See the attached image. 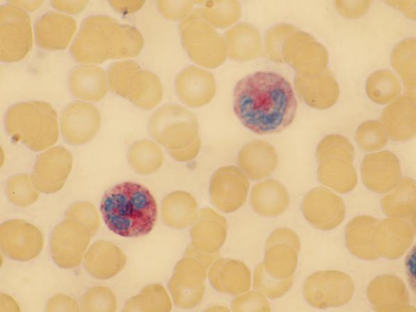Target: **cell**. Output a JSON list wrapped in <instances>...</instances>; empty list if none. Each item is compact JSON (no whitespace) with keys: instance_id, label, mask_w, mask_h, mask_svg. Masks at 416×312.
<instances>
[{"instance_id":"6da1fadb","label":"cell","mask_w":416,"mask_h":312,"mask_svg":"<svg viewBox=\"0 0 416 312\" xmlns=\"http://www.w3.org/2000/svg\"><path fill=\"white\" fill-rule=\"evenodd\" d=\"M235 114L259 135L277 133L294 120L297 102L289 81L281 74L259 71L239 80L234 89Z\"/></svg>"},{"instance_id":"7a4b0ae2","label":"cell","mask_w":416,"mask_h":312,"mask_svg":"<svg viewBox=\"0 0 416 312\" xmlns=\"http://www.w3.org/2000/svg\"><path fill=\"white\" fill-rule=\"evenodd\" d=\"M141 46L137 31L107 15H92L82 22L71 46L73 59L85 64L134 56Z\"/></svg>"},{"instance_id":"3957f363","label":"cell","mask_w":416,"mask_h":312,"mask_svg":"<svg viewBox=\"0 0 416 312\" xmlns=\"http://www.w3.org/2000/svg\"><path fill=\"white\" fill-rule=\"evenodd\" d=\"M101 212L107 228L128 238L150 233L157 216L156 201L144 186L124 182L107 189L101 202Z\"/></svg>"},{"instance_id":"277c9868","label":"cell","mask_w":416,"mask_h":312,"mask_svg":"<svg viewBox=\"0 0 416 312\" xmlns=\"http://www.w3.org/2000/svg\"><path fill=\"white\" fill-rule=\"evenodd\" d=\"M5 125L15 141L39 151L55 144L58 137L57 114L43 101L15 104L7 111Z\"/></svg>"},{"instance_id":"5b68a950","label":"cell","mask_w":416,"mask_h":312,"mask_svg":"<svg viewBox=\"0 0 416 312\" xmlns=\"http://www.w3.org/2000/svg\"><path fill=\"white\" fill-rule=\"evenodd\" d=\"M355 291L352 278L336 270H320L309 276L302 287L303 296L313 308L340 307L352 300Z\"/></svg>"},{"instance_id":"8992f818","label":"cell","mask_w":416,"mask_h":312,"mask_svg":"<svg viewBox=\"0 0 416 312\" xmlns=\"http://www.w3.org/2000/svg\"><path fill=\"white\" fill-rule=\"evenodd\" d=\"M1 60L17 62L33 46L31 21L25 10L11 3L0 8Z\"/></svg>"},{"instance_id":"52a82bcc","label":"cell","mask_w":416,"mask_h":312,"mask_svg":"<svg viewBox=\"0 0 416 312\" xmlns=\"http://www.w3.org/2000/svg\"><path fill=\"white\" fill-rule=\"evenodd\" d=\"M187 257L175 266L173 276L168 282L175 304L183 309L198 305L204 293L206 277L205 263L192 254L186 252Z\"/></svg>"},{"instance_id":"ba28073f","label":"cell","mask_w":416,"mask_h":312,"mask_svg":"<svg viewBox=\"0 0 416 312\" xmlns=\"http://www.w3.org/2000/svg\"><path fill=\"white\" fill-rule=\"evenodd\" d=\"M300 241L288 229L274 232L266 242L263 268L272 277L285 279L293 277L297 269Z\"/></svg>"},{"instance_id":"9c48e42d","label":"cell","mask_w":416,"mask_h":312,"mask_svg":"<svg viewBox=\"0 0 416 312\" xmlns=\"http://www.w3.org/2000/svg\"><path fill=\"white\" fill-rule=\"evenodd\" d=\"M100 125L98 109L85 102L70 103L61 113V132L64 139L73 145L89 141L97 134Z\"/></svg>"},{"instance_id":"30bf717a","label":"cell","mask_w":416,"mask_h":312,"mask_svg":"<svg viewBox=\"0 0 416 312\" xmlns=\"http://www.w3.org/2000/svg\"><path fill=\"white\" fill-rule=\"evenodd\" d=\"M367 299L376 311H413L404 281L399 277L383 274L373 279L367 288Z\"/></svg>"},{"instance_id":"8fae6325","label":"cell","mask_w":416,"mask_h":312,"mask_svg":"<svg viewBox=\"0 0 416 312\" xmlns=\"http://www.w3.org/2000/svg\"><path fill=\"white\" fill-rule=\"evenodd\" d=\"M75 19L64 13L49 11L35 24L37 44L46 50H62L68 47L76 31Z\"/></svg>"},{"instance_id":"7c38bea8","label":"cell","mask_w":416,"mask_h":312,"mask_svg":"<svg viewBox=\"0 0 416 312\" xmlns=\"http://www.w3.org/2000/svg\"><path fill=\"white\" fill-rule=\"evenodd\" d=\"M303 211L316 228L328 230L338 225L344 216V205L337 196L325 189H316L305 198Z\"/></svg>"},{"instance_id":"4fadbf2b","label":"cell","mask_w":416,"mask_h":312,"mask_svg":"<svg viewBox=\"0 0 416 312\" xmlns=\"http://www.w3.org/2000/svg\"><path fill=\"white\" fill-rule=\"evenodd\" d=\"M240 171L235 168H223L213 176L211 197L221 210L228 212L238 209L244 202L248 185Z\"/></svg>"},{"instance_id":"5bb4252c","label":"cell","mask_w":416,"mask_h":312,"mask_svg":"<svg viewBox=\"0 0 416 312\" xmlns=\"http://www.w3.org/2000/svg\"><path fill=\"white\" fill-rule=\"evenodd\" d=\"M414 232L408 224L399 220H385L373 232V245L380 257L397 259L411 246Z\"/></svg>"},{"instance_id":"9a60e30c","label":"cell","mask_w":416,"mask_h":312,"mask_svg":"<svg viewBox=\"0 0 416 312\" xmlns=\"http://www.w3.org/2000/svg\"><path fill=\"white\" fill-rule=\"evenodd\" d=\"M69 89L73 96L98 101L107 92V76L105 71L95 64H84L70 73Z\"/></svg>"},{"instance_id":"2e32d148","label":"cell","mask_w":416,"mask_h":312,"mask_svg":"<svg viewBox=\"0 0 416 312\" xmlns=\"http://www.w3.org/2000/svg\"><path fill=\"white\" fill-rule=\"evenodd\" d=\"M375 220L370 217L355 218L347 227L345 243L349 252L354 257L365 261L379 258L373 245Z\"/></svg>"},{"instance_id":"e0dca14e","label":"cell","mask_w":416,"mask_h":312,"mask_svg":"<svg viewBox=\"0 0 416 312\" xmlns=\"http://www.w3.org/2000/svg\"><path fill=\"white\" fill-rule=\"evenodd\" d=\"M251 200L257 212L265 216H275L286 209L289 198L286 189L270 180L254 187Z\"/></svg>"},{"instance_id":"ac0fdd59","label":"cell","mask_w":416,"mask_h":312,"mask_svg":"<svg viewBox=\"0 0 416 312\" xmlns=\"http://www.w3.org/2000/svg\"><path fill=\"white\" fill-rule=\"evenodd\" d=\"M365 162L363 168L365 184L376 192H385L392 189L400 176V169L396 162Z\"/></svg>"},{"instance_id":"d6986e66","label":"cell","mask_w":416,"mask_h":312,"mask_svg":"<svg viewBox=\"0 0 416 312\" xmlns=\"http://www.w3.org/2000/svg\"><path fill=\"white\" fill-rule=\"evenodd\" d=\"M415 205V186L413 181L404 180L393 194L383 200L385 212L392 216H406Z\"/></svg>"},{"instance_id":"ffe728a7","label":"cell","mask_w":416,"mask_h":312,"mask_svg":"<svg viewBox=\"0 0 416 312\" xmlns=\"http://www.w3.org/2000/svg\"><path fill=\"white\" fill-rule=\"evenodd\" d=\"M319 177L324 184L341 193L352 190L356 182L354 168L340 165L320 167Z\"/></svg>"},{"instance_id":"44dd1931","label":"cell","mask_w":416,"mask_h":312,"mask_svg":"<svg viewBox=\"0 0 416 312\" xmlns=\"http://www.w3.org/2000/svg\"><path fill=\"white\" fill-rule=\"evenodd\" d=\"M293 277L277 279L270 277L265 270L262 263L254 270V288L264 296L275 299L286 295L293 284Z\"/></svg>"},{"instance_id":"7402d4cb","label":"cell","mask_w":416,"mask_h":312,"mask_svg":"<svg viewBox=\"0 0 416 312\" xmlns=\"http://www.w3.org/2000/svg\"><path fill=\"white\" fill-rule=\"evenodd\" d=\"M232 309L234 311H270V303L266 299L264 295L260 292L251 291L243 294L232 302Z\"/></svg>"},{"instance_id":"603a6c76","label":"cell","mask_w":416,"mask_h":312,"mask_svg":"<svg viewBox=\"0 0 416 312\" xmlns=\"http://www.w3.org/2000/svg\"><path fill=\"white\" fill-rule=\"evenodd\" d=\"M53 8L71 14H77L83 10L88 4L87 1H51Z\"/></svg>"},{"instance_id":"cb8c5ba5","label":"cell","mask_w":416,"mask_h":312,"mask_svg":"<svg viewBox=\"0 0 416 312\" xmlns=\"http://www.w3.org/2000/svg\"><path fill=\"white\" fill-rule=\"evenodd\" d=\"M110 6L118 12L128 13L135 10L137 6V3L124 1H110Z\"/></svg>"},{"instance_id":"d4e9b609","label":"cell","mask_w":416,"mask_h":312,"mask_svg":"<svg viewBox=\"0 0 416 312\" xmlns=\"http://www.w3.org/2000/svg\"><path fill=\"white\" fill-rule=\"evenodd\" d=\"M10 3L15 5L24 10L33 11L40 8L42 1H10Z\"/></svg>"}]
</instances>
